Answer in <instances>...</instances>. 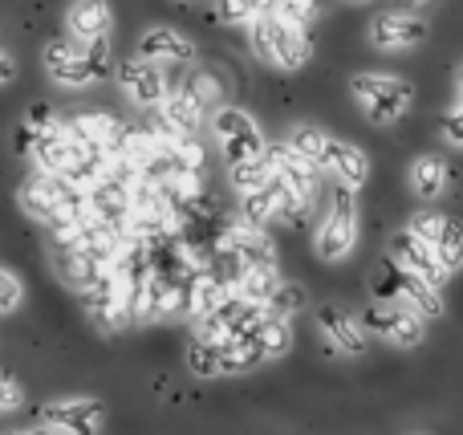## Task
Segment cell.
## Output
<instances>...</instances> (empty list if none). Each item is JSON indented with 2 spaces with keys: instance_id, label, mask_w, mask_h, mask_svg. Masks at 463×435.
<instances>
[{
  "instance_id": "6da1fadb",
  "label": "cell",
  "mask_w": 463,
  "mask_h": 435,
  "mask_svg": "<svg viewBox=\"0 0 463 435\" xmlns=\"http://www.w3.org/2000/svg\"><path fill=\"white\" fill-rule=\"evenodd\" d=\"M21 208H24V216H33L49 232H61V236L81 224V195L73 187V179L49 175V171H37L33 179H24Z\"/></svg>"
},
{
  "instance_id": "7a4b0ae2",
  "label": "cell",
  "mask_w": 463,
  "mask_h": 435,
  "mask_svg": "<svg viewBox=\"0 0 463 435\" xmlns=\"http://www.w3.org/2000/svg\"><path fill=\"white\" fill-rule=\"evenodd\" d=\"M248 24H252V49H256V57H260L264 65L285 70V73L309 65L313 41H309V33H305L301 24L285 21V16L272 13V8H260Z\"/></svg>"
},
{
  "instance_id": "3957f363",
  "label": "cell",
  "mask_w": 463,
  "mask_h": 435,
  "mask_svg": "<svg viewBox=\"0 0 463 435\" xmlns=\"http://www.w3.org/2000/svg\"><path fill=\"white\" fill-rule=\"evenodd\" d=\"M350 98L374 127H394L415 106V86L399 73H354Z\"/></svg>"
},
{
  "instance_id": "277c9868",
  "label": "cell",
  "mask_w": 463,
  "mask_h": 435,
  "mask_svg": "<svg viewBox=\"0 0 463 435\" xmlns=\"http://www.w3.org/2000/svg\"><path fill=\"white\" fill-rule=\"evenodd\" d=\"M354 249H358V203H354L350 187L334 184L329 208L317 224V236H313V252H317L326 265H337V260H345Z\"/></svg>"
},
{
  "instance_id": "5b68a950",
  "label": "cell",
  "mask_w": 463,
  "mask_h": 435,
  "mask_svg": "<svg viewBox=\"0 0 463 435\" xmlns=\"http://www.w3.org/2000/svg\"><path fill=\"white\" fill-rule=\"evenodd\" d=\"M102 49H106V41H98V45H78V41H70V37H57L45 45L41 61H45V73L57 81V86L86 90L106 73Z\"/></svg>"
},
{
  "instance_id": "8992f818",
  "label": "cell",
  "mask_w": 463,
  "mask_h": 435,
  "mask_svg": "<svg viewBox=\"0 0 463 435\" xmlns=\"http://www.w3.org/2000/svg\"><path fill=\"white\" fill-rule=\"evenodd\" d=\"M260 363L264 355L244 334H232V338H192V346H187V366L200 379H224V374L252 371Z\"/></svg>"
},
{
  "instance_id": "52a82bcc",
  "label": "cell",
  "mask_w": 463,
  "mask_h": 435,
  "mask_svg": "<svg viewBox=\"0 0 463 435\" xmlns=\"http://www.w3.org/2000/svg\"><path fill=\"white\" fill-rule=\"evenodd\" d=\"M33 163H37V171H49V175L78 179L98 167V151L81 143L70 127H45L33 138Z\"/></svg>"
},
{
  "instance_id": "ba28073f",
  "label": "cell",
  "mask_w": 463,
  "mask_h": 435,
  "mask_svg": "<svg viewBox=\"0 0 463 435\" xmlns=\"http://www.w3.org/2000/svg\"><path fill=\"white\" fill-rule=\"evenodd\" d=\"M374 298L378 301H399V306L415 309L419 317H443V293L435 285H427L423 277L407 273L402 265H394L391 257L378 260L374 269Z\"/></svg>"
},
{
  "instance_id": "9c48e42d",
  "label": "cell",
  "mask_w": 463,
  "mask_h": 435,
  "mask_svg": "<svg viewBox=\"0 0 463 435\" xmlns=\"http://www.w3.org/2000/svg\"><path fill=\"white\" fill-rule=\"evenodd\" d=\"M212 138H216V147H220L228 167L260 159L264 147H269L264 143L260 122H256L248 110H240V106H220V110L212 114Z\"/></svg>"
},
{
  "instance_id": "30bf717a",
  "label": "cell",
  "mask_w": 463,
  "mask_h": 435,
  "mask_svg": "<svg viewBox=\"0 0 463 435\" xmlns=\"http://www.w3.org/2000/svg\"><path fill=\"white\" fill-rule=\"evenodd\" d=\"M106 423V407L90 395H61L41 407V428L53 435H98Z\"/></svg>"
},
{
  "instance_id": "8fae6325",
  "label": "cell",
  "mask_w": 463,
  "mask_h": 435,
  "mask_svg": "<svg viewBox=\"0 0 463 435\" xmlns=\"http://www.w3.org/2000/svg\"><path fill=\"white\" fill-rule=\"evenodd\" d=\"M362 330L378 334V338H386L391 346H402V350H415L427 338V322L415 309L399 306V301H374V306H366Z\"/></svg>"
},
{
  "instance_id": "7c38bea8",
  "label": "cell",
  "mask_w": 463,
  "mask_h": 435,
  "mask_svg": "<svg viewBox=\"0 0 463 435\" xmlns=\"http://www.w3.org/2000/svg\"><path fill=\"white\" fill-rule=\"evenodd\" d=\"M366 37L383 53H402V49H415L427 37V21L419 13H407V8H386V13L370 16Z\"/></svg>"
},
{
  "instance_id": "4fadbf2b",
  "label": "cell",
  "mask_w": 463,
  "mask_h": 435,
  "mask_svg": "<svg viewBox=\"0 0 463 435\" xmlns=\"http://www.w3.org/2000/svg\"><path fill=\"white\" fill-rule=\"evenodd\" d=\"M317 171H326L334 184L350 187V192H358V187H366L370 179V159L366 151H358L354 143H345V138H326V147H321V159H317Z\"/></svg>"
},
{
  "instance_id": "5bb4252c",
  "label": "cell",
  "mask_w": 463,
  "mask_h": 435,
  "mask_svg": "<svg viewBox=\"0 0 463 435\" xmlns=\"http://www.w3.org/2000/svg\"><path fill=\"white\" fill-rule=\"evenodd\" d=\"M386 257H391L394 265H402L407 273L423 277V281L435 285V289H443V285H448V277H451L448 269L439 265V257H435L431 244H423L415 232H407V228L391 236V252H386Z\"/></svg>"
},
{
  "instance_id": "9a60e30c",
  "label": "cell",
  "mask_w": 463,
  "mask_h": 435,
  "mask_svg": "<svg viewBox=\"0 0 463 435\" xmlns=\"http://www.w3.org/2000/svg\"><path fill=\"white\" fill-rule=\"evenodd\" d=\"M264 163H269V171L297 195V200L305 203V208L317 200V167H309V163H305L297 151H288L285 143H280V147H264Z\"/></svg>"
},
{
  "instance_id": "2e32d148",
  "label": "cell",
  "mask_w": 463,
  "mask_h": 435,
  "mask_svg": "<svg viewBox=\"0 0 463 435\" xmlns=\"http://www.w3.org/2000/svg\"><path fill=\"white\" fill-rule=\"evenodd\" d=\"M110 29H114V13L106 0H73L65 8V33L78 45H98V41L110 37Z\"/></svg>"
},
{
  "instance_id": "e0dca14e",
  "label": "cell",
  "mask_w": 463,
  "mask_h": 435,
  "mask_svg": "<svg viewBox=\"0 0 463 435\" xmlns=\"http://www.w3.org/2000/svg\"><path fill=\"white\" fill-rule=\"evenodd\" d=\"M118 86L135 106H159L167 94V78L159 73V65L143 61V57H130L118 65Z\"/></svg>"
},
{
  "instance_id": "ac0fdd59",
  "label": "cell",
  "mask_w": 463,
  "mask_h": 435,
  "mask_svg": "<svg viewBox=\"0 0 463 435\" xmlns=\"http://www.w3.org/2000/svg\"><path fill=\"white\" fill-rule=\"evenodd\" d=\"M53 265H57V277H61L70 289H78V293H90V289H98V285L106 281V265L102 260H94L81 244H61V249L53 252Z\"/></svg>"
},
{
  "instance_id": "d6986e66",
  "label": "cell",
  "mask_w": 463,
  "mask_h": 435,
  "mask_svg": "<svg viewBox=\"0 0 463 435\" xmlns=\"http://www.w3.org/2000/svg\"><path fill=\"white\" fill-rule=\"evenodd\" d=\"M138 57L155 61V65H163V61L187 65V61H195V45L187 33L171 29V24H155V29H146L143 41H138Z\"/></svg>"
},
{
  "instance_id": "ffe728a7",
  "label": "cell",
  "mask_w": 463,
  "mask_h": 435,
  "mask_svg": "<svg viewBox=\"0 0 463 435\" xmlns=\"http://www.w3.org/2000/svg\"><path fill=\"white\" fill-rule=\"evenodd\" d=\"M228 257L244 269H277V249L272 241L260 232V224H240L228 232Z\"/></svg>"
},
{
  "instance_id": "44dd1931",
  "label": "cell",
  "mask_w": 463,
  "mask_h": 435,
  "mask_svg": "<svg viewBox=\"0 0 463 435\" xmlns=\"http://www.w3.org/2000/svg\"><path fill=\"white\" fill-rule=\"evenodd\" d=\"M317 330L326 334V342L334 350H342V355H350V358L366 355V330H362V322L354 314H345V309L321 306L317 309Z\"/></svg>"
},
{
  "instance_id": "7402d4cb",
  "label": "cell",
  "mask_w": 463,
  "mask_h": 435,
  "mask_svg": "<svg viewBox=\"0 0 463 435\" xmlns=\"http://www.w3.org/2000/svg\"><path fill=\"white\" fill-rule=\"evenodd\" d=\"M244 338L252 342L264 358H280L293 350V326H288V317L272 314V309H260V314L252 317V326L244 330Z\"/></svg>"
},
{
  "instance_id": "603a6c76",
  "label": "cell",
  "mask_w": 463,
  "mask_h": 435,
  "mask_svg": "<svg viewBox=\"0 0 463 435\" xmlns=\"http://www.w3.org/2000/svg\"><path fill=\"white\" fill-rule=\"evenodd\" d=\"M448 159H439V155H419L415 163H411L407 179H411V192L419 195V200H439L443 192H448Z\"/></svg>"
},
{
  "instance_id": "cb8c5ba5",
  "label": "cell",
  "mask_w": 463,
  "mask_h": 435,
  "mask_svg": "<svg viewBox=\"0 0 463 435\" xmlns=\"http://www.w3.org/2000/svg\"><path fill=\"white\" fill-rule=\"evenodd\" d=\"M163 114H167V122L175 130H184V135H192L195 127L203 122V102L192 94V90H175V94H163Z\"/></svg>"
},
{
  "instance_id": "d4e9b609",
  "label": "cell",
  "mask_w": 463,
  "mask_h": 435,
  "mask_svg": "<svg viewBox=\"0 0 463 435\" xmlns=\"http://www.w3.org/2000/svg\"><path fill=\"white\" fill-rule=\"evenodd\" d=\"M326 130L321 127H313V122H301V127H293L288 130V138H285V147L288 151H297L309 167H317V159H321V147H326Z\"/></svg>"
},
{
  "instance_id": "484cf974",
  "label": "cell",
  "mask_w": 463,
  "mask_h": 435,
  "mask_svg": "<svg viewBox=\"0 0 463 435\" xmlns=\"http://www.w3.org/2000/svg\"><path fill=\"white\" fill-rule=\"evenodd\" d=\"M435 257H439V265L448 269H456L459 265V257H463V228H459V220L456 216H443V228H439V236H435Z\"/></svg>"
},
{
  "instance_id": "4316f807",
  "label": "cell",
  "mask_w": 463,
  "mask_h": 435,
  "mask_svg": "<svg viewBox=\"0 0 463 435\" xmlns=\"http://www.w3.org/2000/svg\"><path fill=\"white\" fill-rule=\"evenodd\" d=\"M264 8H272V13H280L285 21L293 24H313V16H317V0H264Z\"/></svg>"
},
{
  "instance_id": "83f0119b",
  "label": "cell",
  "mask_w": 463,
  "mask_h": 435,
  "mask_svg": "<svg viewBox=\"0 0 463 435\" xmlns=\"http://www.w3.org/2000/svg\"><path fill=\"white\" fill-rule=\"evenodd\" d=\"M21 301H24V281L13 273V269L0 265V317L16 314V309H21Z\"/></svg>"
},
{
  "instance_id": "f1b7e54d",
  "label": "cell",
  "mask_w": 463,
  "mask_h": 435,
  "mask_svg": "<svg viewBox=\"0 0 463 435\" xmlns=\"http://www.w3.org/2000/svg\"><path fill=\"white\" fill-rule=\"evenodd\" d=\"M216 8H220V21L224 24H248L256 13H260L256 0H216Z\"/></svg>"
},
{
  "instance_id": "f546056e",
  "label": "cell",
  "mask_w": 463,
  "mask_h": 435,
  "mask_svg": "<svg viewBox=\"0 0 463 435\" xmlns=\"http://www.w3.org/2000/svg\"><path fill=\"white\" fill-rule=\"evenodd\" d=\"M443 143L448 147H463V106L451 102L443 114Z\"/></svg>"
},
{
  "instance_id": "4dcf8cb0",
  "label": "cell",
  "mask_w": 463,
  "mask_h": 435,
  "mask_svg": "<svg viewBox=\"0 0 463 435\" xmlns=\"http://www.w3.org/2000/svg\"><path fill=\"white\" fill-rule=\"evenodd\" d=\"M21 403H24L21 383H13V379H5V374H0V415H5V411H16Z\"/></svg>"
},
{
  "instance_id": "1f68e13d",
  "label": "cell",
  "mask_w": 463,
  "mask_h": 435,
  "mask_svg": "<svg viewBox=\"0 0 463 435\" xmlns=\"http://www.w3.org/2000/svg\"><path fill=\"white\" fill-rule=\"evenodd\" d=\"M13 78H16V57L0 49V86H8Z\"/></svg>"
},
{
  "instance_id": "d6a6232c",
  "label": "cell",
  "mask_w": 463,
  "mask_h": 435,
  "mask_svg": "<svg viewBox=\"0 0 463 435\" xmlns=\"http://www.w3.org/2000/svg\"><path fill=\"white\" fill-rule=\"evenodd\" d=\"M0 435H49V428H13V431H0Z\"/></svg>"
},
{
  "instance_id": "836d02e7",
  "label": "cell",
  "mask_w": 463,
  "mask_h": 435,
  "mask_svg": "<svg viewBox=\"0 0 463 435\" xmlns=\"http://www.w3.org/2000/svg\"><path fill=\"white\" fill-rule=\"evenodd\" d=\"M402 5H407V8H419V5H427V0H402Z\"/></svg>"
},
{
  "instance_id": "e575fe53",
  "label": "cell",
  "mask_w": 463,
  "mask_h": 435,
  "mask_svg": "<svg viewBox=\"0 0 463 435\" xmlns=\"http://www.w3.org/2000/svg\"><path fill=\"white\" fill-rule=\"evenodd\" d=\"M256 5H260V8H264V0H256Z\"/></svg>"
},
{
  "instance_id": "d590c367",
  "label": "cell",
  "mask_w": 463,
  "mask_h": 435,
  "mask_svg": "<svg viewBox=\"0 0 463 435\" xmlns=\"http://www.w3.org/2000/svg\"><path fill=\"white\" fill-rule=\"evenodd\" d=\"M358 5H366V0H358Z\"/></svg>"
},
{
  "instance_id": "8d00e7d4",
  "label": "cell",
  "mask_w": 463,
  "mask_h": 435,
  "mask_svg": "<svg viewBox=\"0 0 463 435\" xmlns=\"http://www.w3.org/2000/svg\"><path fill=\"white\" fill-rule=\"evenodd\" d=\"M49 435H53V431H49Z\"/></svg>"
}]
</instances>
